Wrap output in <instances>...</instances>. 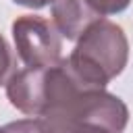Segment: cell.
<instances>
[{
    "mask_svg": "<svg viewBox=\"0 0 133 133\" xmlns=\"http://www.w3.org/2000/svg\"><path fill=\"white\" fill-rule=\"evenodd\" d=\"M0 133H6V131H4V127H0Z\"/></svg>",
    "mask_w": 133,
    "mask_h": 133,
    "instance_id": "obj_10",
    "label": "cell"
},
{
    "mask_svg": "<svg viewBox=\"0 0 133 133\" xmlns=\"http://www.w3.org/2000/svg\"><path fill=\"white\" fill-rule=\"evenodd\" d=\"M127 60L129 42L123 27L114 21L100 19L77 39L66 64L85 85L106 89V85L125 71Z\"/></svg>",
    "mask_w": 133,
    "mask_h": 133,
    "instance_id": "obj_1",
    "label": "cell"
},
{
    "mask_svg": "<svg viewBox=\"0 0 133 133\" xmlns=\"http://www.w3.org/2000/svg\"><path fill=\"white\" fill-rule=\"evenodd\" d=\"M75 133H110V131H104V129H81V131H75Z\"/></svg>",
    "mask_w": 133,
    "mask_h": 133,
    "instance_id": "obj_9",
    "label": "cell"
},
{
    "mask_svg": "<svg viewBox=\"0 0 133 133\" xmlns=\"http://www.w3.org/2000/svg\"><path fill=\"white\" fill-rule=\"evenodd\" d=\"M89 6H91V10L94 12H98L102 19L106 17V15H116V12H123L129 4H131V0H85Z\"/></svg>",
    "mask_w": 133,
    "mask_h": 133,
    "instance_id": "obj_6",
    "label": "cell"
},
{
    "mask_svg": "<svg viewBox=\"0 0 133 133\" xmlns=\"http://www.w3.org/2000/svg\"><path fill=\"white\" fill-rule=\"evenodd\" d=\"M4 131H6V133H52L50 127H48L42 118H37V116L19 118V121L6 123V125H4Z\"/></svg>",
    "mask_w": 133,
    "mask_h": 133,
    "instance_id": "obj_5",
    "label": "cell"
},
{
    "mask_svg": "<svg viewBox=\"0 0 133 133\" xmlns=\"http://www.w3.org/2000/svg\"><path fill=\"white\" fill-rule=\"evenodd\" d=\"M12 2H17L21 6H27V8H33V10H39L48 4H52V0H12Z\"/></svg>",
    "mask_w": 133,
    "mask_h": 133,
    "instance_id": "obj_8",
    "label": "cell"
},
{
    "mask_svg": "<svg viewBox=\"0 0 133 133\" xmlns=\"http://www.w3.org/2000/svg\"><path fill=\"white\" fill-rule=\"evenodd\" d=\"M100 19L85 0H52V23L64 39L77 42L83 31Z\"/></svg>",
    "mask_w": 133,
    "mask_h": 133,
    "instance_id": "obj_4",
    "label": "cell"
},
{
    "mask_svg": "<svg viewBox=\"0 0 133 133\" xmlns=\"http://www.w3.org/2000/svg\"><path fill=\"white\" fill-rule=\"evenodd\" d=\"M12 39L25 66L50 69L62 60V37L54 23L39 15H21L12 21Z\"/></svg>",
    "mask_w": 133,
    "mask_h": 133,
    "instance_id": "obj_2",
    "label": "cell"
},
{
    "mask_svg": "<svg viewBox=\"0 0 133 133\" xmlns=\"http://www.w3.org/2000/svg\"><path fill=\"white\" fill-rule=\"evenodd\" d=\"M46 71L25 66L15 71L6 81V98L8 102L27 116H42L46 102Z\"/></svg>",
    "mask_w": 133,
    "mask_h": 133,
    "instance_id": "obj_3",
    "label": "cell"
},
{
    "mask_svg": "<svg viewBox=\"0 0 133 133\" xmlns=\"http://www.w3.org/2000/svg\"><path fill=\"white\" fill-rule=\"evenodd\" d=\"M10 71H12V52L4 35L0 33V85H6L8 77L12 75Z\"/></svg>",
    "mask_w": 133,
    "mask_h": 133,
    "instance_id": "obj_7",
    "label": "cell"
}]
</instances>
